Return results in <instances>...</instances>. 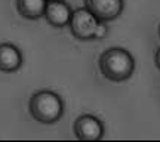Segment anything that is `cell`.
<instances>
[{
	"mask_svg": "<svg viewBox=\"0 0 160 142\" xmlns=\"http://www.w3.org/2000/svg\"><path fill=\"white\" fill-rule=\"evenodd\" d=\"M48 2H51V0H48Z\"/></svg>",
	"mask_w": 160,
	"mask_h": 142,
	"instance_id": "cell-12",
	"label": "cell"
},
{
	"mask_svg": "<svg viewBox=\"0 0 160 142\" xmlns=\"http://www.w3.org/2000/svg\"><path fill=\"white\" fill-rule=\"evenodd\" d=\"M30 115L42 125H53L61 120L64 114L62 98L53 91H37L28 101Z\"/></svg>",
	"mask_w": 160,
	"mask_h": 142,
	"instance_id": "cell-2",
	"label": "cell"
},
{
	"mask_svg": "<svg viewBox=\"0 0 160 142\" xmlns=\"http://www.w3.org/2000/svg\"><path fill=\"white\" fill-rule=\"evenodd\" d=\"M71 13H73L71 7L64 0H51V2L46 3L43 18L46 19V22L52 25V27L62 28V27L68 25Z\"/></svg>",
	"mask_w": 160,
	"mask_h": 142,
	"instance_id": "cell-6",
	"label": "cell"
},
{
	"mask_svg": "<svg viewBox=\"0 0 160 142\" xmlns=\"http://www.w3.org/2000/svg\"><path fill=\"white\" fill-rule=\"evenodd\" d=\"M24 62L22 52L12 43H0V71L15 73Z\"/></svg>",
	"mask_w": 160,
	"mask_h": 142,
	"instance_id": "cell-7",
	"label": "cell"
},
{
	"mask_svg": "<svg viewBox=\"0 0 160 142\" xmlns=\"http://www.w3.org/2000/svg\"><path fill=\"white\" fill-rule=\"evenodd\" d=\"M107 33H108V27H107V24L104 22V21H99L97 30H95L93 39H95V40H101V39H104V37L107 36Z\"/></svg>",
	"mask_w": 160,
	"mask_h": 142,
	"instance_id": "cell-9",
	"label": "cell"
},
{
	"mask_svg": "<svg viewBox=\"0 0 160 142\" xmlns=\"http://www.w3.org/2000/svg\"><path fill=\"white\" fill-rule=\"evenodd\" d=\"M154 62H156V67L160 70V47L157 49V52H156V56H154Z\"/></svg>",
	"mask_w": 160,
	"mask_h": 142,
	"instance_id": "cell-10",
	"label": "cell"
},
{
	"mask_svg": "<svg viewBox=\"0 0 160 142\" xmlns=\"http://www.w3.org/2000/svg\"><path fill=\"white\" fill-rule=\"evenodd\" d=\"M98 24L99 19L88 7H77L71 13L68 28L77 40H92Z\"/></svg>",
	"mask_w": 160,
	"mask_h": 142,
	"instance_id": "cell-3",
	"label": "cell"
},
{
	"mask_svg": "<svg viewBox=\"0 0 160 142\" xmlns=\"http://www.w3.org/2000/svg\"><path fill=\"white\" fill-rule=\"evenodd\" d=\"M46 3L48 0H15V7L22 18L36 21L43 18Z\"/></svg>",
	"mask_w": 160,
	"mask_h": 142,
	"instance_id": "cell-8",
	"label": "cell"
},
{
	"mask_svg": "<svg viewBox=\"0 0 160 142\" xmlns=\"http://www.w3.org/2000/svg\"><path fill=\"white\" fill-rule=\"evenodd\" d=\"M85 7L104 22L113 21L123 12L125 2L123 0H85Z\"/></svg>",
	"mask_w": 160,
	"mask_h": 142,
	"instance_id": "cell-5",
	"label": "cell"
},
{
	"mask_svg": "<svg viewBox=\"0 0 160 142\" xmlns=\"http://www.w3.org/2000/svg\"><path fill=\"white\" fill-rule=\"evenodd\" d=\"M159 36H160V25H159Z\"/></svg>",
	"mask_w": 160,
	"mask_h": 142,
	"instance_id": "cell-11",
	"label": "cell"
},
{
	"mask_svg": "<svg viewBox=\"0 0 160 142\" xmlns=\"http://www.w3.org/2000/svg\"><path fill=\"white\" fill-rule=\"evenodd\" d=\"M98 68L110 81H125L133 74L135 59L131 52L123 47H108L98 59Z\"/></svg>",
	"mask_w": 160,
	"mask_h": 142,
	"instance_id": "cell-1",
	"label": "cell"
},
{
	"mask_svg": "<svg viewBox=\"0 0 160 142\" xmlns=\"http://www.w3.org/2000/svg\"><path fill=\"white\" fill-rule=\"evenodd\" d=\"M73 132L76 138L82 141H99L104 136V125L92 114H82L76 119Z\"/></svg>",
	"mask_w": 160,
	"mask_h": 142,
	"instance_id": "cell-4",
	"label": "cell"
}]
</instances>
